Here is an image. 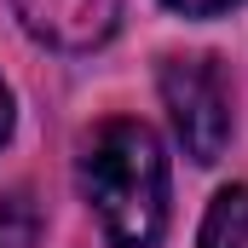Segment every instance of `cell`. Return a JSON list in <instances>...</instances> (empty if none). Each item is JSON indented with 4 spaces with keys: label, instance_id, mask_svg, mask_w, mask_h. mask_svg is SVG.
<instances>
[{
    "label": "cell",
    "instance_id": "cell-1",
    "mask_svg": "<svg viewBox=\"0 0 248 248\" xmlns=\"http://www.w3.org/2000/svg\"><path fill=\"white\" fill-rule=\"evenodd\" d=\"M81 196L98 214L110 248H156L168 231V156L162 139L133 116L104 122L81 144Z\"/></svg>",
    "mask_w": 248,
    "mask_h": 248
},
{
    "label": "cell",
    "instance_id": "cell-2",
    "mask_svg": "<svg viewBox=\"0 0 248 248\" xmlns=\"http://www.w3.org/2000/svg\"><path fill=\"white\" fill-rule=\"evenodd\" d=\"M162 104L190 162H219L231 144V93L214 58H168L162 63Z\"/></svg>",
    "mask_w": 248,
    "mask_h": 248
},
{
    "label": "cell",
    "instance_id": "cell-3",
    "mask_svg": "<svg viewBox=\"0 0 248 248\" xmlns=\"http://www.w3.org/2000/svg\"><path fill=\"white\" fill-rule=\"evenodd\" d=\"M23 29L58 52H93L116 35L122 0H12Z\"/></svg>",
    "mask_w": 248,
    "mask_h": 248
},
{
    "label": "cell",
    "instance_id": "cell-4",
    "mask_svg": "<svg viewBox=\"0 0 248 248\" xmlns=\"http://www.w3.org/2000/svg\"><path fill=\"white\" fill-rule=\"evenodd\" d=\"M196 248H248V185H231L208 202Z\"/></svg>",
    "mask_w": 248,
    "mask_h": 248
},
{
    "label": "cell",
    "instance_id": "cell-5",
    "mask_svg": "<svg viewBox=\"0 0 248 248\" xmlns=\"http://www.w3.org/2000/svg\"><path fill=\"white\" fill-rule=\"evenodd\" d=\"M173 12H185V17H219V12H231V6H243V0H168Z\"/></svg>",
    "mask_w": 248,
    "mask_h": 248
},
{
    "label": "cell",
    "instance_id": "cell-6",
    "mask_svg": "<svg viewBox=\"0 0 248 248\" xmlns=\"http://www.w3.org/2000/svg\"><path fill=\"white\" fill-rule=\"evenodd\" d=\"M6 133H12V93H6V81H0V144H6Z\"/></svg>",
    "mask_w": 248,
    "mask_h": 248
}]
</instances>
